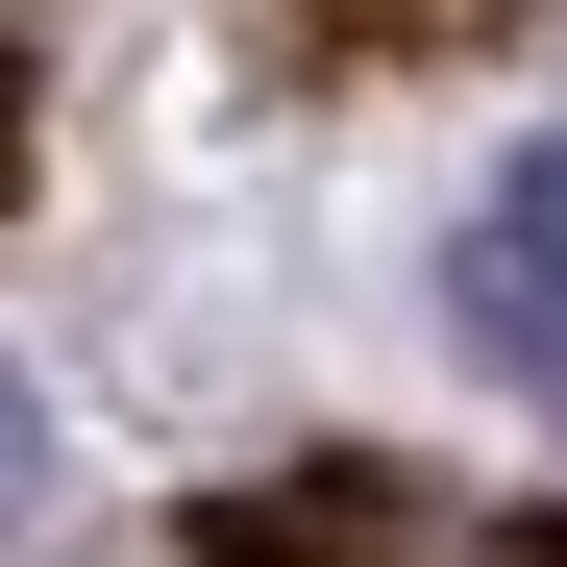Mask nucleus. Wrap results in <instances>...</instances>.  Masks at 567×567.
<instances>
[{"instance_id": "obj_1", "label": "nucleus", "mask_w": 567, "mask_h": 567, "mask_svg": "<svg viewBox=\"0 0 567 567\" xmlns=\"http://www.w3.org/2000/svg\"><path fill=\"white\" fill-rule=\"evenodd\" d=\"M247 567H567V518H444V494H395V468H321V494H247Z\"/></svg>"}, {"instance_id": "obj_2", "label": "nucleus", "mask_w": 567, "mask_h": 567, "mask_svg": "<svg viewBox=\"0 0 567 567\" xmlns=\"http://www.w3.org/2000/svg\"><path fill=\"white\" fill-rule=\"evenodd\" d=\"M543 297H567V148H518V173H494V223L444 247V321H468V346H518Z\"/></svg>"}, {"instance_id": "obj_3", "label": "nucleus", "mask_w": 567, "mask_h": 567, "mask_svg": "<svg viewBox=\"0 0 567 567\" xmlns=\"http://www.w3.org/2000/svg\"><path fill=\"white\" fill-rule=\"evenodd\" d=\"M25 518H50V395L0 370V543H25Z\"/></svg>"}, {"instance_id": "obj_4", "label": "nucleus", "mask_w": 567, "mask_h": 567, "mask_svg": "<svg viewBox=\"0 0 567 567\" xmlns=\"http://www.w3.org/2000/svg\"><path fill=\"white\" fill-rule=\"evenodd\" d=\"M494 370H518V395H543V420H567V297H543V321H518V346H494Z\"/></svg>"}]
</instances>
